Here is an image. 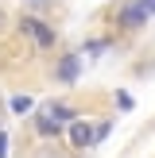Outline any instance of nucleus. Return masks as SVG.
Here are the masks:
<instances>
[{"instance_id":"1","label":"nucleus","mask_w":155,"mask_h":158,"mask_svg":"<svg viewBox=\"0 0 155 158\" xmlns=\"http://www.w3.org/2000/svg\"><path fill=\"white\" fill-rule=\"evenodd\" d=\"M16 31L20 39L31 46L35 54H54L62 46V35H58V23L51 15H31V12H20L16 15Z\"/></svg>"},{"instance_id":"2","label":"nucleus","mask_w":155,"mask_h":158,"mask_svg":"<svg viewBox=\"0 0 155 158\" xmlns=\"http://www.w3.org/2000/svg\"><path fill=\"white\" fill-rule=\"evenodd\" d=\"M151 23V12L144 8V0H116L113 4V19H108V39L116 43H128L132 35H140V31Z\"/></svg>"},{"instance_id":"3","label":"nucleus","mask_w":155,"mask_h":158,"mask_svg":"<svg viewBox=\"0 0 155 158\" xmlns=\"http://www.w3.org/2000/svg\"><path fill=\"white\" fill-rule=\"evenodd\" d=\"M51 77L62 89H78V77H82V50H62L51 66Z\"/></svg>"},{"instance_id":"4","label":"nucleus","mask_w":155,"mask_h":158,"mask_svg":"<svg viewBox=\"0 0 155 158\" xmlns=\"http://www.w3.org/2000/svg\"><path fill=\"white\" fill-rule=\"evenodd\" d=\"M31 135H35L39 143H46V139H58V135H66V123H58L51 112L35 108V112H31Z\"/></svg>"},{"instance_id":"5","label":"nucleus","mask_w":155,"mask_h":158,"mask_svg":"<svg viewBox=\"0 0 155 158\" xmlns=\"http://www.w3.org/2000/svg\"><path fill=\"white\" fill-rule=\"evenodd\" d=\"M39 108H43V112H51L54 120H58V123H66V127H70L74 120H85V116H82V108H78L74 100H66V97H46Z\"/></svg>"},{"instance_id":"6","label":"nucleus","mask_w":155,"mask_h":158,"mask_svg":"<svg viewBox=\"0 0 155 158\" xmlns=\"http://www.w3.org/2000/svg\"><path fill=\"white\" fill-rule=\"evenodd\" d=\"M66 143L74 151H93V123L89 120H74L66 127Z\"/></svg>"},{"instance_id":"7","label":"nucleus","mask_w":155,"mask_h":158,"mask_svg":"<svg viewBox=\"0 0 155 158\" xmlns=\"http://www.w3.org/2000/svg\"><path fill=\"white\" fill-rule=\"evenodd\" d=\"M31 108H35V100H31V97H23V93H16V97L8 100V112H12V116H27Z\"/></svg>"},{"instance_id":"8","label":"nucleus","mask_w":155,"mask_h":158,"mask_svg":"<svg viewBox=\"0 0 155 158\" xmlns=\"http://www.w3.org/2000/svg\"><path fill=\"white\" fill-rule=\"evenodd\" d=\"M108 135H113V120H97L93 123V147H101Z\"/></svg>"},{"instance_id":"9","label":"nucleus","mask_w":155,"mask_h":158,"mask_svg":"<svg viewBox=\"0 0 155 158\" xmlns=\"http://www.w3.org/2000/svg\"><path fill=\"white\" fill-rule=\"evenodd\" d=\"M12 23H16V15H12V12H8V8H4V4H0V39H4V35H8V31H12Z\"/></svg>"},{"instance_id":"10","label":"nucleus","mask_w":155,"mask_h":158,"mask_svg":"<svg viewBox=\"0 0 155 158\" xmlns=\"http://www.w3.org/2000/svg\"><path fill=\"white\" fill-rule=\"evenodd\" d=\"M31 158H66V154H58V151H54V147H31Z\"/></svg>"},{"instance_id":"11","label":"nucleus","mask_w":155,"mask_h":158,"mask_svg":"<svg viewBox=\"0 0 155 158\" xmlns=\"http://www.w3.org/2000/svg\"><path fill=\"white\" fill-rule=\"evenodd\" d=\"M116 108H120V112H132V108H136V100H132L124 89H116Z\"/></svg>"},{"instance_id":"12","label":"nucleus","mask_w":155,"mask_h":158,"mask_svg":"<svg viewBox=\"0 0 155 158\" xmlns=\"http://www.w3.org/2000/svg\"><path fill=\"white\" fill-rule=\"evenodd\" d=\"M8 147H12V139H8V131H0V158H8Z\"/></svg>"},{"instance_id":"13","label":"nucleus","mask_w":155,"mask_h":158,"mask_svg":"<svg viewBox=\"0 0 155 158\" xmlns=\"http://www.w3.org/2000/svg\"><path fill=\"white\" fill-rule=\"evenodd\" d=\"M144 8H147V12H151V15H155V0H144Z\"/></svg>"}]
</instances>
